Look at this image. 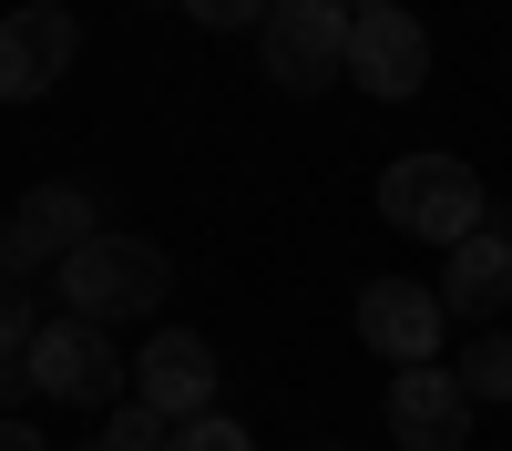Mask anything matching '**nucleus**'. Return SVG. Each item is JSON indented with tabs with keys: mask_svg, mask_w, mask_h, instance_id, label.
Instances as JSON below:
<instances>
[{
	"mask_svg": "<svg viewBox=\"0 0 512 451\" xmlns=\"http://www.w3.org/2000/svg\"><path fill=\"white\" fill-rule=\"evenodd\" d=\"M62 308L72 318H123V308H164V287H175V267H164L154 236H93L82 257H62Z\"/></svg>",
	"mask_w": 512,
	"mask_h": 451,
	"instance_id": "f03ea898",
	"label": "nucleus"
},
{
	"mask_svg": "<svg viewBox=\"0 0 512 451\" xmlns=\"http://www.w3.org/2000/svg\"><path fill=\"white\" fill-rule=\"evenodd\" d=\"M472 390H461V369H441V359H420V369H400L390 380V441L400 451H461L472 441Z\"/></svg>",
	"mask_w": 512,
	"mask_h": 451,
	"instance_id": "0eeeda50",
	"label": "nucleus"
},
{
	"mask_svg": "<svg viewBox=\"0 0 512 451\" xmlns=\"http://www.w3.org/2000/svg\"><path fill=\"white\" fill-rule=\"evenodd\" d=\"M93 451H103V441H93Z\"/></svg>",
	"mask_w": 512,
	"mask_h": 451,
	"instance_id": "aec40b11",
	"label": "nucleus"
},
{
	"mask_svg": "<svg viewBox=\"0 0 512 451\" xmlns=\"http://www.w3.org/2000/svg\"><path fill=\"white\" fill-rule=\"evenodd\" d=\"M103 451H175V421H164L154 400H123L113 431H103Z\"/></svg>",
	"mask_w": 512,
	"mask_h": 451,
	"instance_id": "ddd939ff",
	"label": "nucleus"
},
{
	"mask_svg": "<svg viewBox=\"0 0 512 451\" xmlns=\"http://www.w3.org/2000/svg\"><path fill=\"white\" fill-rule=\"evenodd\" d=\"M185 11H195L205 31H267V11H277V0H185Z\"/></svg>",
	"mask_w": 512,
	"mask_h": 451,
	"instance_id": "dca6fc26",
	"label": "nucleus"
},
{
	"mask_svg": "<svg viewBox=\"0 0 512 451\" xmlns=\"http://www.w3.org/2000/svg\"><path fill=\"white\" fill-rule=\"evenodd\" d=\"M175 451H256V441H246V421L205 410V421H175Z\"/></svg>",
	"mask_w": 512,
	"mask_h": 451,
	"instance_id": "4468645a",
	"label": "nucleus"
},
{
	"mask_svg": "<svg viewBox=\"0 0 512 451\" xmlns=\"http://www.w3.org/2000/svg\"><path fill=\"white\" fill-rule=\"evenodd\" d=\"M451 369H461V390H472V400H512V339H472Z\"/></svg>",
	"mask_w": 512,
	"mask_h": 451,
	"instance_id": "f8f14e48",
	"label": "nucleus"
},
{
	"mask_svg": "<svg viewBox=\"0 0 512 451\" xmlns=\"http://www.w3.org/2000/svg\"><path fill=\"white\" fill-rule=\"evenodd\" d=\"M72 41H82V21L62 11V0L11 11V21H0V103H41V93L72 72Z\"/></svg>",
	"mask_w": 512,
	"mask_h": 451,
	"instance_id": "6e6552de",
	"label": "nucleus"
},
{
	"mask_svg": "<svg viewBox=\"0 0 512 451\" xmlns=\"http://www.w3.org/2000/svg\"><path fill=\"white\" fill-rule=\"evenodd\" d=\"M31 390H41V400H82V410H93V400H123V349H113V328L62 308V318L31 339Z\"/></svg>",
	"mask_w": 512,
	"mask_h": 451,
	"instance_id": "39448f33",
	"label": "nucleus"
},
{
	"mask_svg": "<svg viewBox=\"0 0 512 451\" xmlns=\"http://www.w3.org/2000/svg\"><path fill=\"white\" fill-rule=\"evenodd\" d=\"M502 298H512V236L482 226V236H461V246H451L441 308H451V318H502Z\"/></svg>",
	"mask_w": 512,
	"mask_h": 451,
	"instance_id": "9d476101",
	"label": "nucleus"
},
{
	"mask_svg": "<svg viewBox=\"0 0 512 451\" xmlns=\"http://www.w3.org/2000/svg\"><path fill=\"white\" fill-rule=\"evenodd\" d=\"M359 339H369L379 359H400V369L441 359V339H451L441 287H420V277H369V287H359Z\"/></svg>",
	"mask_w": 512,
	"mask_h": 451,
	"instance_id": "423d86ee",
	"label": "nucleus"
},
{
	"mask_svg": "<svg viewBox=\"0 0 512 451\" xmlns=\"http://www.w3.org/2000/svg\"><path fill=\"white\" fill-rule=\"evenodd\" d=\"M0 451H52V441H41L31 421H0Z\"/></svg>",
	"mask_w": 512,
	"mask_h": 451,
	"instance_id": "a211bd4d",
	"label": "nucleus"
},
{
	"mask_svg": "<svg viewBox=\"0 0 512 451\" xmlns=\"http://www.w3.org/2000/svg\"><path fill=\"white\" fill-rule=\"evenodd\" d=\"M134 400H154L164 421H205V410H216V349H205L195 328H164L134 359Z\"/></svg>",
	"mask_w": 512,
	"mask_h": 451,
	"instance_id": "1a4fd4ad",
	"label": "nucleus"
},
{
	"mask_svg": "<svg viewBox=\"0 0 512 451\" xmlns=\"http://www.w3.org/2000/svg\"><path fill=\"white\" fill-rule=\"evenodd\" d=\"M338 11H379V0H338Z\"/></svg>",
	"mask_w": 512,
	"mask_h": 451,
	"instance_id": "6ab92c4d",
	"label": "nucleus"
},
{
	"mask_svg": "<svg viewBox=\"0 0 512 451\" xmlns=\"http://www.w3.org/2000/svg\"><path fill=\"white\" fill-rule=\"evenodd\" d=\"M31 339H41L31 298H21V287H0V369H11V359H31Z\"/></svg>",
	"mask_w": 512,
	"mask_h": 451,
	"instance_id": "2eb2a0df",
	"label": "nucleus"
},
{
	"mask_svg": "<svg viewBox=\"0 0 512 451\" xmlns=\"http://www.w3.org/2000/svg\"><path fill=\"white\" fill-rule=\"evenodd\" d=\"M31 246H41V257H82V246H93L103 236V216H93V185H41V195H21V216H11Z\"/></svg>",
	"mask_w": 512,
	"mask_h": 451,
	"instance_id": "9b49d317",
	"label": "nucleus"
},
{
	"mask_svg": "<svg viewBox=\"0 0 512 451\" xmlns=\"http://www.w3.org/2000/svg\"><path fill=\"white\" fill-rule=\"evenodd\" d=\"M31 267H41V246H31V236H21V226H0V287H21V277H31Z\"/></svg>",
	"mask_w": 512,
	"mask_h": 451,
	"instance_id": "f3484780",
	"label": "nucleus"
},
{
	"mask_svg": "<svg viewBox=\"0 0 512 451\" xmlns=\"http://www.w3.org/2000/svg\"><path fill=\"white\" fill-rule=\"evenodd\" d=\"M349 21L338 0H277L267 31H256V62H267L277 93H328L338 72H349Z\"/></svg>",
	"mask_w": 512,
	"mask_h": 451,
	"instance_id": "7ed1b4c3",
	"label": "nucleus"
},
{
	"mask_svg": "<svg viewBox=\"0 0 512 451\" xmlns=\"http://www.w3.org/2000/svg\"><path fill=\"white\" fill-rule=\"evenodd\" d=\"M349 82L369 103H410L420 82H431V21L400 11V0H379V11L349 21Z\"/></svg>",
	"mask_w": 512,
	"mask_h": 451,
	"instance_id": "20e7f679",
	"label": "nucleus"
},
{
	"mask_svg": "<svg viewBox=\"0 0 512 451\" xmlns=\"http://www.w3.org/2000/svg\"><path fill=\"white\" fill-rule=\"evenodd\" d=\"M379 216H390L400 236H420V246H451L461 236H482L492 226V195H482V175L461 154H400L390 175H379Z\"/></svg>",
	"mask_w": 512,
	"mask_h": 451,
	"instance_id": "f257e3e1",
	"label": "nucleus"
}]
</instances>
